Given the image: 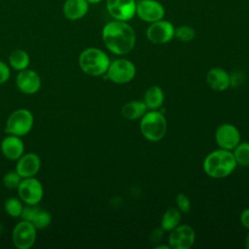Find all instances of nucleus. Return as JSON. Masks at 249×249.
<instances>
[{
    "instance_id": "obj_1",
    "label": "nucleus",
    "mask_w": 249,
    "mask_h": 249,
    "mask_svg": "<svg viewBox=\"0 0 249 249\" xmlns=\"http://www.w3.org/2000/svg\"><path fill=\"white\" fill-rule=\"evenodd\" d=\"M101 36L105 47L117 55L130 53L136 43L133 28L126 21L117 19L109 21L103 26Z\"/></svg>"
},
{
    "instance_id": "obj_2",
    "label": "nucleus",
    "mask_w": 249,
    "mask_h": 249,
    "mask_svg": "<svg viewBox=\"0 0 249 249\" xmlns=\"http://www.w3.org/2000/svg\"><path fill=\"white\" fill-rule=\"evenodd\" d=\"M236 165L232 152L220 148L205 157L202 168L207 176L214 179H223L231 174Z\"/></svg>"
},
{
    "instance_id": "obj_3",
    "label": "nucleus",
    "mask_w": 249,
    "mask_h": 249,
    "mask_svg": "<svg viewBox=\"0 0 249 249\" xmlns=\"http://www.w3.org/2000/svg\"><path fill=\"white\" fill-rule=\"evenodd\" d=\"M110 62V58L106 53L94 47L84 50L79 55V66L81 70L92 77L105 75Z\"/></svg>"
},
{
    "instance_id": "obj_4",
    "label": "nucleus",
    "mask_w": 249,
    "mask_h": 249,
    "mask_svg": "<svg viewBox=\"0 0 249 249\" xmlns=\"http://www.w3.org/2000/svg\"><path fill=\"white\" fill-rule=\"evenodd\" d=\"M140 132L148 141L158 142L167 132V121L160 110H149L140 119Z\"/></svg>"
},
{
    "instance_id": "obj_5",
    "label": "nucleus",
    "mask_w": 249,
    "mask_h": 249,
    "mask_svg": "<svg viewBox=\"0 0 249 249\" xmlns=\"http://www.w3.org/2000/svg\"><path fill=\"white\" fill-rule=\"evenodd\" d=\"M34 124L33 114L25 108H19L11 113L5 124V132L17 136H24L28 134Z\"/></svg>"
},
{
    "instance_id": "obj_6",
    "label": "nucleus",
    "mask_w": 249,
    "mask_h": 249,
    "mask_svg": "<svg viewBox=\"0 0 249 249\" xmlns=\"http://www.w3.org/2000/svg\"><path fill=\"white\" fill-rule=\"evenodd\" d=\"M136 75L134 63L126 58H118L110 62L105 73L106 78L112 83L123 85L131 82Z\"/></svg>"
},
{
    "instance_id": "obj_7",
    "label": "nucleus",
    "mask_w": 249,
    "mask_h": 249,
    "mask_svg": "<svg viewBox=\"0 0 249 249\" xmlns=\"http://www.w3.org/2000/svg\"><path fill=\"white\" fill-rule=\"evenodd\" d=\"M37 237V229L28 221L21 220L18 223L12 231V241L18 249L31 248Z\"/></svg>"
},
{
    "instance_id": "obj_8",
    "label": "nucleus",
    "mask_w": 249,
    "mask_h": 249,
    "mask_svg": "<svg viewBox=\"0 0 249 249\" xmlns=\"http://www.w3.org/2000/svg\"><path fill=\"white\" fill-rule=\"evenodd\" d=\"M17 191L21 201L30 205H37L44 196L43 185L35 177L22 178Z\"/></svg>"
},
{
    "instance_id": "obj_9",
    "label": "nucleus",
    "mask_w": 249,
    "mask_h": 249,
    "mask_svg": "<svg viewBox=\"0 0 249 249\" xmlns=\"http://www.w3.org/2000/svg\"><path fill=\"white\" fill-rule=\"evenodd\" d=\"M169 232L168 245L171 249H189L195 243L196 232L187 224H180Z\"/></svg>"
},
{
    "instance_id": "obj_10",
    "label": "nucleus",
    "mask_w": 249,
    "mask_h": 249,
    "mask_svg": "<svg viewBox=\"0 0 249 249\" xmlns=\"http://www.w3.org/2000/svg\"><path fill=\"white\" fill-rule=\"evenodd\" d=\"M175 27L167 20L160 19L152 22L146 31L147 39L153 44H166L174 37Z\"/></svg>"
},
{
    "instance_id": "obj_11",
    "label": "nucleus",
    "mask_w": 249,
    "mask_h": 249,
    "mask_svg": "<svg viewBox=\"0 0 249 249\" xmlns=\"http://www.w3.org/2000/svg\"><path fill=\"white\" fill-rule=\"evenodd\" d=\"M240 139L238 128L231 124H222L216 129L215 140L221 149L232 151L239 144Z\"/></svg>"
},
{
    "instance_id": "obj_12",
    "label": "nucleus",
    "mask_w": 249,
    "mask_h": 249,
    "mask_svg": "<svg viewBox=\"0 0 249 249\" xmlns=\"http://www.w3.org/2000/svg\"><path fill=\"white\" fill-rule=\"evenodd\" d=\"M106 9L109 15L117 20L127 21L135 16V0H106Z\"/></svg>"
},
{
    "instance_id": "obj_13",
    "label": "nucleus",
    "mask_w": 249,
    "mask_h": 249,
    "mask_svg": "<svg viewBox=\"0 0 249 249\" xmlns=\"http://www.w3.org/2000/svg\"><path fill=\"white\" fill-rule=\"evenodd\" d=\"M135 15L143 21L152 23L163 18L164 8L156 0H137Z\"/></svg>"
},
{
    "instance_id": "obj_14",
    "label": "nucleus",
    "mask_w": 249,
    "mask_h": 249,
    "mask_svg": "<svg viewBox=\"0 0 249 249\" xmlns=\"http://www.w3.org/2000/svg\"><path fill=\"white\" fill-rule=\"evenodd\" d=\"M16 85L22 93L34 94L41 88V78L36 71L26 68L18 71L16 78Z\"/></svg>"
},
{
    "instance_id": "obj_15",
    "label": "nucleus",
    "mask_w": 249,
    "mask_h": 249,
    "mask_svg": "<svg viewBox=\"0 0 249 249\" xmlns=\"http://www.w3.org/2000/svg\"><path fill=\"white\" fill-rule=\"evenodd\" d=\"M41 168V159L35 153L23 154L16 163V171L22 177H34Z\"/></svg>"
},
{
    "instance_id": "obj_16",
    "label": "nucleus",
    "mask_w": 249,
    "mask_h": 249,
    "mask_svg": "<svg viewBox=\"0 0 249 249\" xmlns=\"http://www.w3.org/2000/svg\"><path fill=\"white\" fill-rule=\"evenodd\" d=\"M3 156L10 160H17L24 154V143L19 136L8 134L0 144Z\"/></svg>"
},
{
    "instance_id": "obj_17",
    "label": "nucleus",
    "mask_w": 249,
    "mask_h": 249,
    "mask_svg": "<svg viewBox=\"0 0 249 249\" xmlns=\"http://www.w3.org/2000/svg\"><path fill=\"white\" fill-rule=\"evenodd\" d=\"M206 83L212 89L224 91L231 86V75L221 67H214L207 72Z\"/></svg>"
},
{
    "instance_id": "obj_18",
    "label": "nucleus",
    "mask_w": 249,
    "mask_h": 249,
    "mask_svg": "<svg viewBox=\"0 0 249 249\" xmlns=\"http://www.w3.org/2000/svg\"><path fill=\"white\" fill-rule=\"evenodd\" d=\"M89 4L87 0H65L62 5V13L69 20H78L84 18L89 11Z\"/></svg>"
},
{
    "instance_id": "obj_19",
    "label": "nucleus",
    "mask_w": 249,
    "mask_h": 249,
    "mask_svg": "<svg viewBox=\"0 0 249 249\" xmlns=\"http://www.w3.org/2000/svg\"><path fill=\"white\" fill-rule=\"evenodd\" d=\"M164 101V93L159 86H152L144 93L143 102L148 110H160Z\"/></svg>"
},
{
    "instance_id": "obj_20",
    "label": "nucleus",
    "mask_w": 249,
    "mask_h": 249,
    "mask_svg": "<svg viewBox=\"0 0 249 249\" xmlns=\"http://www.w3.org/2000/svg\"><path fill=\"white\" fill-rule=\"evenodd\" d=\"M147 107L143 100H131L126 102L121 110L122 116L129 121H135L142 118L147 112Z\"/></svg>"
},
{
    "instance_id": "obj_21",
    "label": "nucleus",
    "mask_w": 249,
    "mask_h": 249,
    "mask_svg": "<svg viewBox=\"0 0 249 249\" xmlns=\"http://www.w3.org/2000/svg\"><path fill=\"white\" fill-rule=\"evenodd\" d=\"M182 213L178 208L170 207L163 213L160 220V228L164 231H170L181 224Z\"/></svg>"
},
{
    "instance_id": "obj_22",
    "label": "nucleus",
    "mask_w": 249,
    "mask_h": 249,
    "mask_svg": "<svg viewBox=\"0 0 249 249\" xmlns=\"http://www.w3.org/2000/svg\"><path fill=\"white\" fill-rule=\"evenodd\" d=\"M8 60L9 65L17 71H21L28 68V65L30 63L29 54L22 49L14 50L10 53Z\"/></svg>"
},
{
    "instance_id": "obj_23",
    "label": "nucleus",
    "mask_w": 249,
    "mask_h": 249,
    "mask_svg": "<svg viewBox=\"0 0 249 249\" xmlns=\"http://www.w3.org/2000/svg\"><path fill=\"white\" fill-rule=\"evenodd\" d=\"M231 152L237 165L249 166V142H239Z\"/></svg>"
},
{
    "instance_id": "obj_24",
    "label": "nucleus",
    "mask_w": 249,
    "mask_h": 249,
    "mask_svg": "<svg viewBox=\"0 0 249 249\" xmlns=\"http://www.w3.org/2000/svg\"><path fill=\"white\" fill-rule=\"evenodd\" d=\"M22 209H23V204H22V201L20 198L9 197L4 202L5 212L13 218L20 217Z\"/></svg>"
},
{
    "instance_id": "obj_25",
    "label": "nucleus",
    "mask_w": 249,
    "mask_h": 249,
    "mask_svg": "<svg viewBox=\"0 0 249 249\" xmlns=\"http://www.w3.org/2000/svg\"><path fill=\"white\" fill-rule=\"evenodd\" d=\"M31 223L37 230H44L48 228L52 223V215L47 210H43L39 208L36 215L34 216Z\"/></svg>"
},
{
    "instance_id": "obj_26",
    "label": "nucleus",
    "mask_w": 249,
    "mask_h": 249,
    "mask_svg": "<svg viewBox=\"0 0 249 249\" xmlns=\"http://www.w3.org/2000/svg\"><path fill=\"white\" fill-rule=\"evenodd\" d=\"M174 37L181 42H190L196 37V31L190 25H180L175 28Z\"/></svg>"
},
{
    "instance_id": "obj_27",
    "label": "nucleus",
    "mask_w": 249,
    "mask_h": 249,
    "mask_svg": "<svg viewBox=\"0 0 249 249\" xmlns=\"http://www.w3.org/2000/svg\"><path fill=\"white\" fill-rule=\"evenodd\" d=\"M22 177L16 171H9L3 176V184L7 189L17 190L20 184Z\"/></svg>"
},
{
    "instance_id": "obj_28",
    "label": "nucleus",
    "mask_w": 249,
    "mask_h": 249,
    "mask_svg": "<svg viewBox=\"0 0 249 249\" xmlns=\"http://www.w3.org/2000/svg\"><path fill=\"white\" fill-rule=\"evenodd\" d=\"M176 205L182 214L188 213L191 210V200L183 193H180L176 196Z\"/></svg>"
},
{
    "instance_id": "obj_29",
    "label": "nucleus",
    "mask_w": 249,
    "mask_h": 249,
    "mask_svg": "<svg viewBox=\"0 0 249 249\" xmlns=\"http://www.w3.org/2000/svg\"><path fill=\"white\" fill-rule=\"evenodd\" d=\"M38 210H39V207L37 205L26 204L25 206H23V209H22V212H21L19 218H21V220L28 221L31 223V221L33 220V218L36 215Z\"/></svg>"
},
{
    "instance_id": "obj_30",
    "label": "nucleus",
    "mask_w": 249,
    "mask_h": 249,
    "mask_svg": "<svg viewBox=\"0 0 249 249\" xmlns=\"http://www.w3.org/2000/svg\"><path fill=\"white\" fill-rule=\"evenodd\" d=\"M10 76L11 70L9 65L6 62L0 60V85L6 83L10 79Z\"/></svg>"
},
{
    "instance_id": "obj_31",
    "label": "nucleus",
    "mask_w": 249,
    "mask_h": 249,
    "mask_svg": "<svg viewBox=\"0 0 249 249\" xmlns=\"http://www.w3.org/2000/svg\"><path fill=\"white\" fill-rule=\"evenodd\" d=\"M239 219H240L241 225H242L245 229L249 230V208H245V209L241 212Z\"/></svg>"
},
{
    "instance_id": "obj_32",
    "label": "nucleus",
    "mask_w": 249,
    "mask_h": 249,
    "mask_svg": "<svg viewBox=\"0 0 249 249\" xmlns=\"http://www.w3.org/2000/svg\"><path fill=\"white\" fill-rule=\"evenodd\" d=\"M163 231H163L161 228L155 230V231L152 232V239H154V241H156V242L160 241V240L161 239V236H162V232H163Z\"/></svg>"
},
{
    "instance_id": "obj_33",
    "label": "nucleus",
    "mask_w": 249,
    "mask_h": 249,
    "mask_svg": "<svg viewBox=\"0 0 249 249\" xmlns=\"http://www.w3.org/2000/svg\"><path fill=\"white\" fill-rule=\"evenodd\" d=\"M244 246H245L247 249H249V232L247 233V235H246V237H245V239H244Z\"/></svg>"
},
{
    "instance_id": "obj_34",
    "label": "nucleus",
    "mask_w": 249,
    "mask_h": 249,
    "mask_svg": "<svg viewBox=\"0 0 249 249\" xmlns=\"http://www.w3.org/2000/svg\"><path fill=\"white\" fill-rule=\"evenodd\" d=\"M156 249H171L170 248V246L168 245V244H165V245H158V246H156Z\"/></svg>"
},
{
    "instance_id": "obj_35",
    "label": "nucleus",
    "mask_w": 249,
    "mask_h": 249,
    "mask_svg": "<svg viewBox=\"0 0 249 249\" xmlns=\"http://www.w3.org/2000/svg\"><path fill=\"white\" fill-rule=\"evenodd\" d=\"M89 2V4H97L100 3L102 0H87Z\"/></svg>"
},
{
    "instance_id": "obj_36",
    "label": "nucleus",
    "mask_w": 249,
    "mask_h": 249,
    "mask_svg": "<svg viewBox=\"0 0 249 249\" xmlns=\"http://www.w3.org/2000/svg\"><path fill=\"white\" fill-rule=\"evenodd\" d=\"M2 231H3V226H2V224L0 223V233L2 232Z\"/></svg>"
}]
</instances>
